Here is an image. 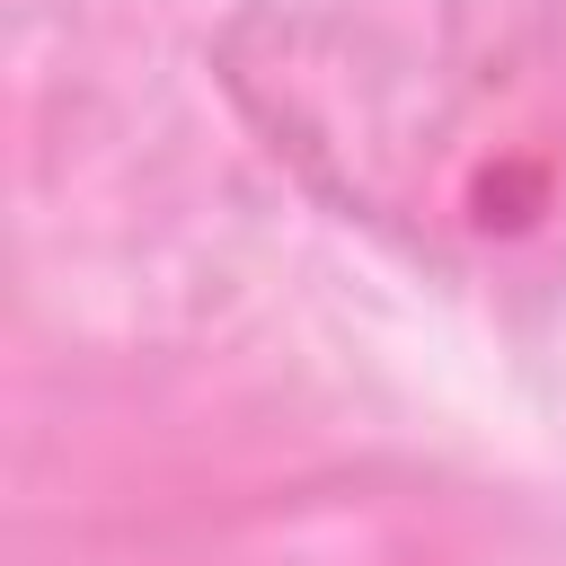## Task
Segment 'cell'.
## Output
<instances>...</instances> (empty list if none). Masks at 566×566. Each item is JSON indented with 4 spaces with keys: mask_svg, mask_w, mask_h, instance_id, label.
<instances>
[{
    "mask_svg": "<svg viewBox=\"0 0 566 566\" xmlns=\"http://www.w3.org/2000/svg\"><path fill=\"white\" fill-rule=\"evenodd\" d=\"M212 80L301 195L407 265L566 283V0H239Z\"/></svg>",
    "mask_w": 566,
    "mask_h": 566,
    "instance_id": "obj_1",
    "label": "cell"
}]
</instances>
